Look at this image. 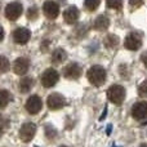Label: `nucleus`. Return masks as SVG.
Returning a JSON list of instances; mask_svg holds the SVG:
<instances>
[{
  "label": "nucleus",
  "instance_id": "6",
  "mask_svg": "<svg viewBox=\"0 0 147 147\" xmlns=\"http://www.w3.org/2000/svg\"><path fill=\"white\" fill-rule=\"evenodd\" d=\"M66 101H65V97L61 96L59 93H52L48 96V99H47V105L51 110H59L65 106Z\"/></svg>",
  "mask_w": 147,
  "mask_h": 147
},
{
  "label": "nucleus",
  "instance_id": "2",
  "mask_svg": "<svg viewBox=\"0 0 147 147\" xmlns=\"http://www.w3.org/2000/svg\"><path fill=\"white\" fill-rule=\"evenodd\" d=\"M109 99L115 105H120L125 98V89L121 85H111L107 92Z\"/></svg>",
  "mask_w": 147,
  "mask_h": 147
},
{
  "label": "nucleus",
  "instance_id": "9",
  "mask_svg": "<svg viewBox=\"0 0 147 147\" xmlns=\"http://www.w3.org/2000/svg\"><path fill=\"white\" fill-rule=\"evenodd\" d=\"M132 115L137 120L147 119V102H137L132 107Z\"/></svg>",
  "mask_w": 147,
  "mask_h": 147
},
{
  "label": "nucleus",
  "instance_id": "25",
  "mask_svg": "<svg viewBox=\"0 0 147 147\" xmlns=\"http://www.w3.org/2000/svg\"><path fill=\"white\" fill-rule=\"evenodd\" d=\"M143 3L145 0H129V4L132 5V8H140Z\"/></svg>",
  "mask_w": 147,
  "mask_h": 147
},
{
  "label": "nucleus",
  "instance_id": "13",
  "mask_svg": "<svg viewBox=\"0 0 147 147\" xmlns=\"http://www.w3.org/2000/svg\"><path fill=\"white\" fill-rule=\"evenodd\" d=\"M81 75V67L78 63H70L65 69V76L67 79H78Z\"/></svg>",
  "mask_w": 147,
  "mask_h": 147
},
{
  "label": "nucleus",
  "instance_id": "3",
  "mask_svg": "<svg viewBox=\"0 0 147 147\" xmlns=\"http://www.w3.org/2000/svg\"><path fill=\"white\" fill-rule=\"evenodd\" d=\"M125 47L129 51H138L142 47V36L138 32H130L128 34L125 39Z\"/></svg>",
  "mask_w": 147,
  "mask_h": 147
},
{
  "label": "nucleus",
  "instance_id": "23",
  "mask_svg": "<svg viewBox=\"0 0 147 147\" xmlns=\"http://www.w3.org/2000/svg\"><path fill=\"white\" fill-rule=\"evenodd\" d=\"M27 17H28V20H35V18L38 17V9H36L35 7L30 8L27 12Z\"/></svg>",
  "mask_w": 147,
  "mask_h": 147
},
{
  "label": "nucleus",
  "instance_id": "5",
  "mask_svg": "<svg viewBox=\"0 0 147 147\" xmlns=\"http://www.w3.org/2000/svg\"><path fill=\"white\" fill-rule=\"evenodd\" d=\"M36 133V125L34 123H26L21 127L20 130V138L23 141V142H30L34 138Z\"/></svg>",
  "mask_w": 147,
  "mask_h": 147
},
{
  "label": "nucleus",
  "instance_id": "21",
  "mask_svg": "<svg viewBox=\"0 0 147 147\" xmlns=\"http://www.w3.org/2000/svg\"><path fill=\"white\" fill-rule=\"evenodd\" d=\"M106 4H107V7L111 8V9H121L123 0H107Z\"/></svg>",
  "mask_w": 147,
  "mask_h": 147
},
{
  "label": "nucleus",
  "instance_id": "17",
  "mask_svg": "<svg viewBox=\"0 0 147 147\" xmlns=\"http://www.w3.org/2000/svg\"><path fill=\"white\" fill-rule=\"evenodd\" d=\"M66 57H67V54L63 49H56L53 52V54H52V61L54 63H61V62H63L66 59Z\"/></svg>",
  "mask_w": 147,
  "mask_h": 147
},
{
  "label": "nucleus",
  "instance_id": "22",
  "mask_svg": "<svg viewBox=\"0 0 147 147\" xmlns=\"http://www.w3.org/2000/svg\"><path fill=\"white\" fill-rule=\"evenodd\" d=\"M138 93H140L141 97H147V81L142 83L138 88Z\"/></svg>",
  "mask_w": 147,
  "mask_h": 147
},
{
  "label": "nucleus",
  "instance_id": "16",
  "mask_svg": "<svg viewBox=\"0 0 147 147\" xmlns=\"http://www.w3.org/2000/svg\"><path fill=\"white\" fill-rule=\"evenodd\" d=\"M32 85H34L32 79L31 78H23V79H21L20 84H18V89H20V92H22V93H27Z\"/></svg>",
  "mask_w": 147,
  "mask_h": 147
},
{
  "label": "nucleus",
  "instance_id": "26",
  "mask_svg": "<svg viewBox=\"0 0 147 147\" xmlns=\"http://www.w3.org/2000/svg\"><path fill=\"white\" fill-rule=\"evenodd\" d=\"M142 62L147 66V53H143L142 54Z\"/></svg>",
  "mask_w": 147,
  "mask_h": 147
},
{
  "label": "nucleus",
  "instance_id": "20",
  "mask_svg": "<svg viewBox=\"0 0 147 147\" xmlns=\"http://www.w3.org/2000/svg\"><path fill=\"white\" fill-rule=\"evenodd\" d=\"M106 45L109 47V48H112V47H116L117 44H119V38H117L116 35H109L106 38Z\"/></svg>",
  "mask_w": 147,
  "mask_h": 147
},
{
  "label": "nucleus",
  "instance_id": "27",
  "mask_svg": "<svg viewBox=\"0 0 147 147\" xmlns=\"http://www.w3.org/2000/svg\"><path fill=\"white\" fill-rule=\"evenodd\" d=\"M141 147H147V145H142V146H141Z\"/></svg>",
  "mask_w": 147,
  "mask_h": 147
},
{
  "label": "nucleus",
  "instance_id": "11",
  "mask_svg": "<svg viewBox=\"0 0 147 147\" xmlns=\"http://www.w3.org/2000/svg\"><path fill=\"white\" fill-rule=\"evenodd\" d=\"M30 36H31L30 30H27L25 27H21V28H17L13 32V40L17 44H25L30 40Z\"/></svg>",
  "mask_w": 147,
  "mask_h": 147
},
{
  "label": "nucleus",
  "instance_id": "4",
  "mask_svg": "<svg viewBox=\"0 0 147 147\" xmlns=\"http://www.w3.org/2000/svg\"><path fill=\"white\" fill-rule=\"evenodd\" d=\"M58 72L54 69H48L47 71H44V74L41 75V83L45 88H52L53 85H56V83L58 81Z\"/></svg>",
  "mask_w": 147,
  "mask_h": 147
},
{
  "label": "nucleus",
  "instance_id": "10",
  "mask_svg": "<svg viewBox=\"0 0 147 147\" xmlns=\"http://www.w3.org/2000/svg\"><path fill=\"white\" fill-rule=\"evenodd\" d=\"M43 10L44 13H45V16L48 18H52V20H54V18L58 17L59 14V5L57 4L56 1H45L43 5Z\"/></svg>",
  "mask_w": 147,
  "mask_h": 147
},
{
  "label": "nucleus",
  "instance_id": "24",
  "mask_svg": "<svg viewBox=\"0 0 147 147\" xmlns=\"http://www.w3.org/2000/svg\"><path fill=\"white\" fill-rule=\"evenodd\" d=\"M8 67H9V63H8V59L5 58L4 56H3V57H1V72L4 74V72L8 70Z\"/></svg>",
  "mask_w": 147,
  "mask_h": 147
},
{
  "label": "nucleus",
  "instance_id": "1",
  "mask_svg": "<svg viewBox=\"0 0 147 147\" xmlns=\"http://www.w3.org/2000/svg\"><path fill=\"white\" fill-rule=\"evenodd\" d=\"M88 80L90 81V84L96 86H99L106 81V70L102 66H92L88 70Z\"/></svg>",
  "mask_w": 147,
  "mask_h": 147
},
{
  "label": "nucleus",
  "instance_id": "19",
  "mask_svg": "<svg viewBox=\"0 0 147 147\" xmlns=\"http://www.w3.org/2000/svg\"><path fill=\"white\" fill-rule=\"evenodd\" d=\"M99 3H101V0H85V1H84V5H85V8L88 10L93 12V10H96L97 8H98Z\"/></svg>",
  "mask_w": 147,
  "mask_h": 147
},
{
  "label": "nucleus",
  "instance_id": "14",
  "mask_svg": "<svg viewBox=\"0 0 147 147\" xmlns=\"http://www.w3.org/2000/svg\"><path fill=\"white\" fill-rule=\"evenodd\" d=\"M63 18L67 23H75L79 18V10L76 7H70L65 10L63 13Z\"/></svg>",
  "mask_w": 147,
  "mask_h": 147
},
{
  "label": "nucleus",
  "instance_id": "28",
  "mask_svg": "<svg viewBox=\"0 0 147 147\" xmlns=\"http://www.w3.org/2000/svg\"><path fill=\"white\" fill-rule=\"evenodd\" d=\"M61 147H66V146H61Z\"/></svg>",
  "mask_w": 147,
  "mask_h": 147
},
{
  "label": "nucleus",
  "instance_id": "8",
  "mask_svg": "<svg viewBox=\"0 0 147 147\" xmlns=\"http://www.w3.org/2000/svg\"><path fill=\"white\" fill-rule=\"evenodd\" d=\"M43 109V102L38 96H31L26 102V110L28 114L35 115Z\"/></svg>",
  "mask_w": 147,
  "mask_h": 147
},
{
  "label": "nucleus",
  "instance_id": "12",
  "mask_svg": "<svg viewBox=\"0 0 147 147\" xmlns=\"http://www.w3.org/2000/svg\"><path fill=\"white\" fill-rule=\"evenodd\" d=\"M28 67H30V62L25 57L17 58L14 61V65H13V70H14V72L17 75H25L28 71Z\"/></svg>",
  "mask_w": 147,
  "mask_h": 147
},
{
  "label": "nucleus",
  "instance_id": "7",
  "mask_svg": "<svg viewBox=\"0 0 147 147\" xmlns=\"http://www.w3.org/2000/svg\"><path fill=\"white\" fill-rule=\"evenodd\" d=\"M22 5L20 3H9L5 8V16H7L8 20L10 21H16L21 14H22Z\"/></svg>",
  "mask_w": 147,
  "mask_h": 147
},
{
  "label": "nucleus",
  "instance_id": "15",
  "mask_svg": "<svg viewBox=\"0 0 147 147\" xmlns=\"http://www.w3.org/2000/svg\"><path fill=\"white\" fill-rule=\"evenodd\" d=\"M109 26H110V20L107 16H98L97 20L94 21V28L98 31L106 30Z\"/></svg>",
  "mask_w": 147,
  "mask_h": 147
},
{
  "label": "nucleus",
  "instance_id": "18",
  "mask_svg": "<svg viewBox=\"0 0 147 147\" xmlns=\"http://www.w3.org/2000/svg\"><path fill=\"white\" fill-rule=\"evenodd\" d=\"M10 98H12V96H10V94L8 93L5 89H3L1 93H0V107H1V109H4V107L8 105V102L10 101Z\"/></svg>",
  "mask_w": 147,
  "mask_h": 147
}]
</instances>
